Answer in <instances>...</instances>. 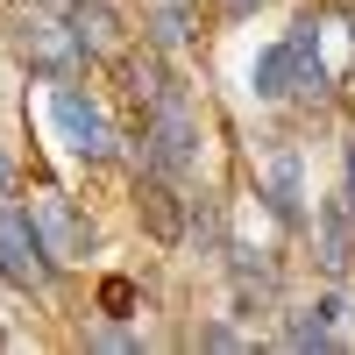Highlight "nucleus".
Segmentation results:
<instances>
[{
    "label": "nucleus",
    "mask_w": 355,
    "mask_h": 355,
    "mask_svg": "<svg viewBox=\"0 0 355 355\" xmlns=\"http://www.w3.org/2000/svg\"><path fill=\"white\" fill-rule=\"evenodd\" d=\"M0 277H15L21 291L50 284V249H43L28 206H0Z\"/></svg>",
    "instance_id": "1"
},
{
    "label": "nucleus",
    "mask_w": 355,
    "mask_h": 355,
    "mask_svg": "<svg viewBox=\"0 0 355 355\" xmlns=\"http://www.w3.org/2000/svg\"><path fill=\"white\" fill-rule=\"evenodd\" d=\"M8 36H15V50H21L36 71H64L71 57H78L71 21H57V15H43V8H8Z\"/></svg>",
    "instance_id": "2"
},
{
    "label": "nucleus",
    "mask_w": 355,
    "mask_h": 355,
    "mask_svg": "<svg viewBox=\"0 0 355 355\" xmlns=\"http://www.w3.org/2000/svg\"><path fill=\"white\" fill-rule=\"evenodd\" d=\"M150 171H164V178H178V171H192V157H199V142H192V114H185V100H157V121H150Z\"/></svg>",
    "instance_id": "3"
},
{
    "label": "nucleus",
    "mask_w": 355,
    "mask_h": 355,
    "mask_svg": "<svg viewBox=\"0 0 355 355\" xmlns=\"http://www.w3.org/2000/svg\"><path fill=\"white\" fill-rule=\"evenodd\" d=\"M50 114H57V128L71 135V150H78L85 164H100V157L114 150V128H107V114H100L93 100H85L78 85H57V93H50Z\"/></svg>",
    "instance_id": "4"
},
{
    "label": "nucleus",
    "mask_w": 355,
    "mask_h": 355,
    "mask_svg": "<svg viewBox=\"0 0 355 355\" xmlns=\"http://www.w3.org/2000/svg\"><path fill=\"white\" fill-rule=\"evenodd\" d=\"M64 21H71V36H78L85 57H107V64H121V57H128V21H121V8H107V0H78Z\"/></svg>",
    "instance_id": "5"
},
{
    "label": "nucleus",
    "mask_w": 355,
    "mask_h": 355,
    "mask_svg": "<svg viewBox=\"0 0 355 355\" xmlns=\"http://www.w3.org/2000/svg\"><path fill=\"white\" fill-rule=\"evenodd\" d=\"M28 214H36V234H43L50 263H71V256H85V227H78V214H71V199L43 192V199H28Z\"/></svg>",
    "instance_id": "6"
},
{
    "label": "nucleus",
    "mask_w": 355,
    "mask_h": 355,
    "mask_svg": "<svg viewBox=\"0 0 355 355\" xmlns=\"http://www.w3.org/2000/svg\"><path fill=\"white\" fill-rule=\"evenodd\" d=\"M135 206H142V220H150L157 242H185V199H178V185H171L164 171L135 178Z\"/></svg>",
    "instance_id": "7"
},
{
    "label": "nucleus",
    "mask_w": 355,
    "mask_h": 355,
    "mask_svg": "<svg viewBox=\"0 0 355 355\" xmlns=\"http://www.w3.org/2000/svg\"><path fill=\"white\" fill-rule=\"evenodd\" d=\"M263 199H270L277 206V220H299L306 214V192H299V157H291V150H270V157H263Z\"/></svg>",
    "instance_id": "8"
},
{
    "label": "nucleus",
    "mask_w": 355,
    "mask_h": 355,
    "mask_svg": "<svg viewBox=\"0 0 355 355\" xmlns=\"http://www.w3.org/2000/svg\"><path fill=\"white\" fill-rule=\"evenodd\" d=\"M320 270L348 277V214L341 206H320Z\"/></svg>",
    "instance_id": "9"
},
{
    "label": "nucleus",
    "mask_w": 355,
    "mask_h": 355,
    "mask_svg": "<svg viewBox=\"0 0 355 355\" xmlns=\"http://www.w3.org/2000/svg\"><path fill=\"white\" fill-rule=\"evenodd\" d=\"M142 28H150L157 43H185V36H192V0H150Z\"/></svg>",
    "instance_id": "10"
},
{
    "label": "nucleus",
    "mask_w": 355,
    "mask_h": 355,
    "mask_svg": "<svg viewBox=\"0 0 355 355\" xmlns=\"http://www.w3.org/2000/svg\"><path fill=\"white\" fill-rule=\"evenodd\" d=\"M291 348H334V334H327V313H320V320H291Z\"/></svg>",
    "instance_id": "11"
},
{
    "label": "nucleus",
    "mask_w": 355,
    "mask_h": 355,
    "mask_svg": "<svg viewBox=\"0 0 355 355\" xmlns=\"http://www.w3.org/2000/svg\"><path fill=\"white\" fill-rule=\"evenodd\" d=\"M128 299H135V291H128V277H107V284H100V306H107V313H121Z\"/></svg>",
    "instance_id": "12"
},
{
    "label": "nucleus",
    "mask_w": 355,
    "mask_h": 355,
    "mask_svg": "<svg viewBox=\"0 0 355 355\" xmlns=\"http://www.w3.org/2000/svg\"><path fill=\"white\" fill-rule=\"evenodd\" d=\"M341 199H348V214H355V142H348V157H341Z\"/></svg>",
    "instance_id": "13"
},
{
    "label": "nucleus",
    "mask_w": 355,
    "mask_h": 355,
    "mask_svg": "<svg viewBox=\"0 0 355 355\" xmlns=\"http://www.w3.org/2000/svg\"><path fill=\"white\" fill-rule=\"evenodd\" d=\"M8 192H15V164L0 157V199H8Z\"/></svg>",
    "instance_id": "14"
},
{
    "label": "nucleus",
    "mask_w": 355,
    "mask_h": 355,
    "mask_svg": "<svg viewBox=\"0 0 355 355\" xmlns=\"http://www.w3.org/2000/svg\"><path fill=\"white\" fill-rule=\"evenodd\" d=\"M220 8H227V15H256L263 0H220Z\"/></svg>",
    "instance_id": "15"
},
{
    "label": "nucleus",
    "mask_w": 355,
    "mask_h": 355,
    "mask_svg": "<svg viewBox=\"0 0 355 355\" xmlns=\"http://www.w3.org/2000/svg\"><path fill=\"white\" fill-rule=\"evenodd\" d=\"M0 341H8V334H0Z\"/></svg>",
    "instance_id": "16"
}]
</instances>
